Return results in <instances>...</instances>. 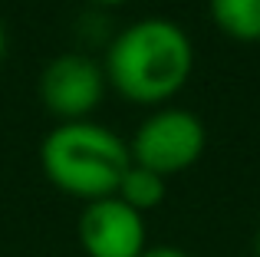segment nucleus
I'll return each mask as SVG.
<instances>
[{"label": "nucleus", "instance_id": "obj_1", "mask_svg": "<svg viewBox=\"0 0 260 257\" xmlns=\"http://www.w3.org/2000/svg\"><path fill=\"white\" fill-rule=\"evenodd\" d=\"M194 50L188 33L172 20H139L125 26L109 43L106 53V83L115 92L139 106H155L172 99L191 76Z\"/></svg>", "mask_w": 260, "mask_h": 257}, {"label": "nucleus", "instance_id": "obj_2", "mask_svg": "<svg viewBox=\"0 0 260 257\" xmlns=\"http://www.w3.org/2000/svg\"><path fill=\"white\" fill-rule=\"evenodd\" d=\"M40 165L50 185L73 198L99 201L119 191L132 165L128 145L99 122H59L40 145Z\"/></svg>", "mask_w": 260, "mask_h": 257}, {"label": "nucleus", "instance_id": "obj_3", "mask_svg": "<svg viewBox=\"0 0 260 257\" xmlns=\"http://www.w3.org/2000/svg\"><path fill=\"white\" fill-rule=\"evenodd\" d=\"M204 145H208V132L194 112L158 109L135 128L132 142H128V155L135 165L168 178V175L188 172L201 158Z\"/></svg>", "mask_w": 260, "mask_h": 257}, {"label": "nucleus", "instance_id": "obj_4", "mask_svg": "<svg viewBox=\"0 0 260 257\" xmlns=\"http://www.w3.org/2000/svg\"><path fill=\"white\" fill-rule=\"evenodd\" d=\"M106 73L83 53H63L40 73V103L59 122H83L102 103Z\"/></svg>", "mask_w": 260, "mask_h": 257}, {"label": "nucleus", "instance_id": "obj_5", "mask_svg": "<svg viewBox=\"0 0 260 257\" xmlns=\"http://www.w3.org/2000/svg\"><path fill=\"white\" fill-rule=\"evenodd\" d=\"M76 234L86 257H142L148 247L145 218L115 195L89 201L79 214Z\"/></svg>", "mask_w": 260, "mask_h": 257}, {"label": "nucleus", "instance_id": "obj_6", "mask_svg": "<svg viewBox=\"0 0 260 257\" xmlns=\"http://www.w3.org/2000/svg\"><path fill=\"white\" fill-rule=\"evenodd\" d=\"M211 17L231 40H260V0H211Z\"/></svg>", "mask_w": 260, "mask_h": 257}, {"label": "nucleus", "instance_id": "obj_7", "mask_svg": "<svg viewBox=\"0 0 260 257\" xmlns=\"http://www.w3.org/2000/svg\"><path fill=\"white\" fill-rule=\"evenodd\" d=\"M115 198H122L128 208H135L139 214H145V211H152V208H158L161 201H165V178L132 162L128 172L122 175V181H119Z\"/></svg>", "mask_w": 260, "mask_h": 257}, {"label": "nucleus", "instance_id": "obj_8", "mask_svg": "<svg viewBox=\"0 0 260 257\" xmlns=\"http://www.w3.org/2000/svg\"><path fill=\"white\" fill-rule=\"evenodd\" d=\"M142 257H191V254L178 251V247H168V244H158V247H145Z\"/></svg>", "mask_w": 260, "mask_h": 257}, {"label": "nucleus", "instance_id": "obj_9", "mask_svg": "<svg viewBox=\"0 0 260 257\" xmlns=\"http://www.w3.org/2000/svg\"><path fill=\"white\" fill-rule=\"evenodd\" d=\"M4 50H7V37H4V26H0V59H4Z\"/></svg>", "mask_w": 260, "mask_h": 257}, {"label": "nucleus", "instance_id": "obj_10", "mask_svg": "<svg viewBox=\"0 0 260 257\" xmlns=\"http://www.w3.org/2000/svg\"><path fill=\"white\" fill-rule=\"evenodd\" d=\"M254 257H260V231H257V238H254Z\"/></svg>", "mask_w": 260, "mask_h": 257}, {"label": "nucleus", "instance_id": "obj_11", "mask_svg": "<svg viewBox=\"0 0 260 257\" xmlns=\"http://www.w3.org/2000/svg\"><path fill=\"white\" fill-rule=\"evenodd\" d=\"M95 4H109L112 7V4H125V0H95Z\"/></svg>", "mask_w": 260, "mask_h": 257}]
</instances>
